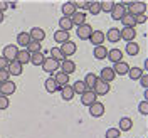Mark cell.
Returning <instances> with one entry per match:
<instances>
[{
	"mask_svg": "<svg viewBox=\"0 0 148 138\" xmlns=\"http://www.w3.org/2000/svg\"><path fill=\"white\" fill-rule=\"evenodd\" d=\"M123 5L126 7L128 5V12L130 15H133V17H136V15H145V12H147V3L145 2H123Z\"/></svg>",
	"mask_w": 148,
	"mask_h": 138,
	"instance_id": "6da1fadb",
	"label": "cell"
},
{
	"mask_svg": "<svg viewBox=\"0 0 148 138\" xmlns=\"http://www.w3.org/2000/svg\"><path fill=\"white\" fill-rule=\"evenodd\" d=\"M111 89L110 83H104V81H101L99 78H98V81H96V84H94V88H92V91L96 93V96H104V94H108Z\"/></svg>",
	"mask_w": 148,
	"mask_h": 138,
	"instance_id": "7a4b0ae2",
	"label": "cell"
},
{
	"mask_svg": "<svg viewBox=\"0 0 148 138\" xmlns=\"http://www.w3.org/2000/svg\"><path fill=\"white\" fill-rule=\"evenodd\" d=\"M125 15H126V7L123 5V2L114 3V7H113V10H111V17L114 19V20H121Z\"/></svg>",
	"mask_w": 148,
	"mask_h": 138,
	"instance_id": "3957f363",
	"label": "cell"
},
{
	"mask_svg": "<svg viewBox=\"0 0 148 138\" xmlns=\"http://www.w3.org/2000/svg\"><path fill=\"white\" fill-rule=\"evenodd\" d=\"M17 54H18V47H17V46H12V44H9V46L3 47V57H5L9 62L15 61Z\"/></svg>",
	"mask_w": 148,
	"mask_h": 138,
	"instance_id": "277c9868",
	"label": "cell"
},
{
	"mask_svg": "<svg viewBox=\"0 0 148 138\" xmlns=\"http://www.w3.org/2000/svg\"><path fill=\"white\" fill-rule=\"evenodd\" d=\"M76 34H77V37H79V39L88 41V39L91 37V34H92V27L88 24V22H86V24H83V25H79V27H77V32H76Z\"/></svg>",
	"mask_w": 148,
	"mask_h": 138,
	"instance_id": "5b68a950",
	"label": "cell"
},
{
	"mask_svg": "<svg viewBox=\"0 0 148 138\" xmlns=\"http://www.w3.org/2000/svg\"><path fill=\"white\" fill-rule=\"evenodd\" d=\"M96 93L92 91V89H88V91H84L81 94V103H83L84 106H91L92 103H96Z\"/></svg>",
	"mask_w": 148,
	"mask_h": 138,
	"instance_id": "8992f818",
	"label": "cell"
},
{
	"mask_svg": "<svg viewBox=\"0 0 148 138\" xmlns=\"http://www.w3.org/2000/svg\"><path fill=\"white\" fill-rule=\"evenodd\" d=\"M61 52H62V56L64 57H69V56H73L76 51H77V46L74 44V42H71V41H67V42H64V44H61Z\"/></svg>",
	"mask_w": 148,
	"mask_h": 138,
	"instance_id": "52a82bcc",
	"label": "cell"
},
{
	"mask_svg": "<svg viewBox=\"0 0 148 138\" xmlns=\"http://www.w3.org/2000/svg\"><path fill=\"white\" fill-rule=\"evenodd\" d=\"M59 64H61V62H57V61L52 59V57H46L44 62H42V69H44L46 73H54V71H57Z\"/></svg>",
	"mask_w": 148,
	"mask_h": 138,
	"instance_id": "ba28073f",
	"label": "cell"
},
{
	"mask_svg": "<svg viewBox=\"0 0 148 138\" xmlns=\"http://www.w3.org/2000/svg\"><path fill=\"white\" fill-rule=\"evenodd\" d=\"M89 113H91V116H94V118H101L103 115H104V104L99 101L92 103L91 106H89Z\"/></svg>",
	"mask_w": 148,
	"mask_h": 138,
	"instance_id": "9c48e42d",
	"label": "cell"
},
{
	"mask_svg": "<svg viewBox=\"0 0 148 138\" xmlns=\"http://www.w3.org/2000/svg\"><path fill=\"white\" fill-rule=\"evenodd\" d=\"M29 36H30V41H34V42H42L46 39V32H44V29H40V27H34L29 32Z\"/></svg>",
	"mask_w": 148,
	"mask_h": 138,
	"instance_id": "30bf717a",
	"label": "cell"
},
{
	"mask_svg": "<svg viewBox=\"0 0 148 138\" xmlns=\"http://www.w3.org/2000/svg\"><path fill=\"white\" fill-rule=\"evenodd\" d=\"M120 34H121V39L125 42H133L135 37H136V30L131 29V27H123V30H120Z\"/></svg>",
	"mask_w": 148,
	"mask_h": 138,
	"instance_id": "8fae6325",
	"label": "cell"
},
{
	"mask_svg": "<svg viewBox=\"0 0 148 138\" xmlns=\"http://www.w3.org/2000/svg\"><path fill=\"white\" fill-rule=\"evenodd\" d=\"M15 89H17V84L12 83V81H7V83L0 84V93H2L3 96H7V98H9L10 94H14Z\"/></svg>",
	"mask_w": 148,
	"mask_h": 138,
	"instance_id": "7c38bea8",
	"label": "cell"
},
{
	"mask_svg": "<svg viewBox=\"0 0 148 138\" xmlns=\"http://www.w3.org/2000/svg\"><path fill=\"white\" fill-rule=\"evenodd\" d=\"M104 34H103L101 30H92V34L91 37H89V41H91V44L94 47H98V46H103V42H104Z\"/></svg>",
	"mask_w": 148,
	"mask_h": 138,
	"instance_id": "4fadbf2b",
	"label": "cell"
},
{
	"mask_svg": "<svg viewBox=\"0 0 148 138\" xmlns=\"http://www.w3.org/2000/svg\"><path fill=\"white\" fill-rule=\"evenodd\" d=\"M59 66H61V73L67 74V76L76 71V64H74V61H71V59H64Z\"/></svg>",
	"mask_w": 148,
	"mask_h": 138,
	"instance_id": "5bb4252c",
	"label": "cell"
},
{
	"mask_svg": "<svg viewBox=\"0 0 148 138\" xmlns=\"http://www.w3.org/2000/svg\"><path fill=\"white\" fill-rule=\"evenodd\" d=\"M113 71H114V74H116V76H125V74H128L130 66H128V62L120 61V62H116V64H114Z\"/></svg>",
	"mask_w": 148,
	"mask_h": 138,
	"instance_id": "9a60e30c",
	"label": "cell"
},
{
	"mask_svg": "<svg viewBox=\"0 0 148 138\" xmlns=\"http://www.w3.org/2000/svg\"><path fill=\"white\" fill-rule=\"evenodd\" d=\"M114 78H116V74L113 71V67H104L101 71V76H99V79L104 81V83H111V81H114Z\"/></svg>",
	"mask_w": 148,
	"mask_h": 138,
	"instance_id": "2e32d148",
	"label": "cell"
},
{
	"mask_svg": "<svg viewBox=\"0 0 148 138\" xmlns=\"http://www.w3.org/2000/svg\"><path fill=\"white\" fill-rule=\"evenodd\" d=\"M76 12H77V9H76L74 2H66L64 5H62V17H69L71 19Z\"/></svg>",
	"mask_w": 148,
	"mask_h": 138,
	"instance_id": "e0dca14e",
	"label": "cell"
},
{
	"mask_svg": "<svg viewBox=\"0 0 148 138\" xmlns=\"http://www.w3.org/2000/svg\"><path fill=\"white\" fill-rule=\"evenodd\" d=\"M69 37H71V34L66 32V30H61V29L54 32V41L57 42V44H64V42H67V41H71Z\"/></svg>",
	"mask_w": 148,
	"mask_h": 138,
	"instance_id": "ac0fdd59",
	"label": "cell"
},
{
	"mask_svg": "<svg viewBox=\"0 0 148 138\" xmlns=\"http://www.w3.org/2000/svg\"><path fill=\"white\" fill-rule=\"evenodd\" d=\"M7 71H9L10 76H20L22 74V64L17 62V61H12V62H9Z\"/></svg>",
	"mask_w": 148,
	"mask_h": 138,
	"instance_id": "d6986e66",
	"label": "cell"
},
{
	"mask_svg": "<svg viewBox=\"0 0 148 138\" xmlns=\"http://www.w3.org/2000/svg\"><path fill=\"white\" fill-rule=\"evenodd\" d=\"M61 96H62V100H64V101H71V100L74 98L73 86H69V84L62 86V88H61Z\"/></svg>",
	"mask_w": 148,
	"mask_h": 138,
	"instance_id": "ffe728a7",
	"label": "cell"
},
{
	"mask_svg": "<svg viewBox=\"0 0 148 138\" xmlns=\"http://www.w3.org/2000/svg\"><path fill=\"white\" fill-rule=\"evenodd\" d=\"M108 59H110L111 62H120L121 59H123V52H121L120 49H111V51H108V56H106Z\"/></svg>",
	"mask_w": 148,
	"mask_h": 138,
	"instance_id": "44dd1931",
	"label": "cell"
},
{
	"mask_svg": "<svg viewBox=\"0 0 148 138\" xmlns=\"http://www.w3.org/2000/svg\"><path fill=\"white\" fill-rule=\"evenodd\" d=\"M106 39L110 41V42H113V44H116L118 41H121V34H120V29H110L108 30V34H106Z\"/></svg>",
	"mask_w": 148,
	"mask_h": 138,
	"instance_id": "7402d4cb",
	"label": "cell"
},
{
	"mask_svg": "<svg viewBox=\"0 0 148 138\" xmlns=\"http://www.w3.org/2000/svg\"><path fill=\"white\" fill-rule=\"evenodd\" d=\"M54 81L57 83L59 88H62V86H66V84H69V76L64 74V73H56L54 74Z\"/></svg>",
	"mask_w": 148,
	"mask_h": 138,
	"instance_id": "603a6c76",
	"label": "cell"
},
{
	"mask_svg": "<svg viewBox=\"0 0 148 138\" xmlns=\"http://www.w3.org/2000/svg\"><path fill=\"white\" fill-rule=\"evenodd\" d=\"M125 52L128 56H138L140 52V46L133 41V42H126V47H125Z\"/></svg>",
	"mask_w": 148,
	"mask_h": 138,
	"instance_id": "cb8c5ba5",
	"label": "cell"
},
{
	"mask_svg": "<svg viewBox=\"0 0 148 138\" xmlns=\"http://www.w3.org/2000/svg\"><path fill=\"white\" fill-rule=\"evenodd\" d=\"M44 88H46V91H47V93H51V94H52V93L61 91V88L57 86V83L54 81V78H49V79L46 81V84H44Z\"/></svg>",
	"mask_w": 148,
	"mask_h": 138,
	"instance_id": "d4e9b609",
	"label": "cell"
},
{
	"mask_svg": "<svg viewBox=\"0 0 148 138\" xmlns=\"http://www.w3.org/2000/svg\"><path fill=\"white\" fill-rule=\"evenodd\" d=\"M15 61H17V62H20L22 66L27 64L29 61H30V52H29L27 49H24V51H18V54H17V57H15Z\"/></svg>",
	"mask_w": 148,
	"mask_h": 138,
	"instance_id": "484cf974",
	"label": "cell"
},
{
	"mask_svg": "<svg viewBox=\"0 0 148 138\" xmlns=\"http://www.w3.org/2000/svg\"><path fill=\"white\" fill-rule=\"evenodd\" d=\"M74 27V24H73V20L69 17H62V19H59V29L61 30H66V32H69L71 29Z\"/></svg>",
	"mask_w": 148,
	"mask_h": 138,
	"instance_id": "4316f807",
	"label": "cell"
},
{
	"mask_svg": "<svg viewBox=\"0 0 148 138\" xmlns=\"http://www.w3.org/2000/svg\"><path fill=\"white\" fill-rule=\"evenodd\" d=\"M44 59H46V56L42 54V52H34V54H30V61L29 62L32 66H42Z\"/></svg>",
	"mask_w": 148,
	"mask_h": 138,
	"instance_id": "83f0119b",
	"label": "cell"
},
{
	"mask_svg": "<svg viewBox=\"0 0 148 138\" xmlns=\"http://www.w3.org/2000/svg\"><path fill=\"white\" fill-rule=\"evenodd\" d=\"M71 20H73L74 25H83V24H86V14L84 12H76L73 17H71Z\"/></svg>",
	"mask_w": 148,
	"mask_h": 138,
	"instance_id": "f1b7e54d",
	"label": "cell"
},
{
	"mask_svg": "<svg viewBox=\"0 0 148 138\" xmlns=\"http://www.w3.org/2000/svg\"><path fill=\"white\" fill-rule=\"evenodd\" d=\"M118 126H120V128H118L120 131H130V130L133 128V120H131V118H121Z\"/></svg>",
	"mask_w": 148,
	"mask_h": 138,
	"instance_id": "f546056e",
	"label": "cell"
},
{
	"mask_svg": "<svg viewBox=\"0 0 148 138\" xmlns=\"http://www.w3.org/2000/svg\"><path fill=\"white\" fill-rule=\"evenodd\" d=\"M96 81H98V76L92 73H88L86 74V78H84V84H86V88L88 89H92L94 88V84H96Z\"/></svg>",
	"mask_w": 148,
	"mask_h": 138,
	"instance_id": "4dcf8cb0",
	"label": "cell"
},
{
	"mask_svg": "<svg viewBox=\"0 0 148 138\" xmlns=\"http://www.w3.org/2000/svg\"><path fill=\"white\" fill-rule=\"evenodd\" d=\"M94 57L96 59H106V56H108V49L104 46H98V47H94Z\"/></svg>",
	"mask_w": 148,
	"mask_h": 138,
	"instance_id": "1f68e13d",
	"label": "cell"
},
{
	"mask_svg": "<svg viewBox=\"0 0 148 138\" xmlns=\"http://www.w3.org/2000/svg\"><path fill=\"white\" fill-rule=\"evenodd\" d=\"M121 22H123V27L135 29V25H136V20H135V17H133V15H130V14H126L125 17L121 19Z\"/></svg>",
	"mask_w": 148,
	"mask_h": 138,
	"instance_id": "d6a6232c",
	"label": "cell"
},
{
	"mask_svg": "<svg viewBox=\"0 0 148 138\" xmlns=\"http://www.w3.org/2000/svg\"><path fill=\"white\" fill-rule=\"evenodd\" d=\"M143 73H145V71H141V67H130L128 76H130V79L136 81V79H140V78H141V74H143Z\"/></svg>",
	"mask_w": 148,
	"mask_h": 138,
	"instance_id": "836d02e7",
	"label": "cell"
},
{
	"mask_svg": "<svg viewBox=\"0 0 148 138\" xmlns=\"http://www.w3.org/2000/svg\"><path fill=\"white\" fill-rule=\"evenodd\" d=\"M17 42L18 46H29V42H30V36H29V32H20L17 36Z\"/></svg>",
	"mask_w": 148,
	"mask_h": 138,
	"instance_id": "e575fe53",
	"label": "cell"
},
{
	"mask_svg": "<svg viewBox=\"0 0 148 138\" xmlns=\"http://www.w3.org/2000/svg\"><path fill=\"white\" fill-rule=\"evenodd\" d=\"M74 89V94H83L84 91H88V88H86V84H84V81H76L73 86Z\"/></svg>",
	"mask_w": 148,
	"mask_h": 138,
	"instance_id": "d590c367",
	"label": "cell"
},
{
	"mask_svg": "<svg viewBox=\"0 0 148 138\" xmlns=\"http://www.w3.org/2000/svg\"><path fill=\"white\" fill-rule=\"evenodd\" d=\"M51 57H52V59H56L57 62H59L61 59H62V61L66 59L64 56H62V52H61V49H59V47H52V49H51Z\"/></svg>",
	"mask_w": 148,
	"mask_h": 138,
	"instance_id": "8d00e7d4",
	"label": "cell"
},
{
	"mask_svg": "<svg viewBox=\"0 0 148 138\" xmlns=\"http://www.w3.org/2000/svg\"><path fill=\"white\" fill-rule=\"evenodd\" d=\"M40 49H42L40 42H34V41H30L29 46H27V51L30 52V54H34V52H40Z\"/></svg>",
	"mask_w": 148,
	"mask_h": 138,
	"instance_id": "74e56055",
	"label": "cell"
},
{
	"mask_svg": "<svg viewBox=\"0 0 148 138\" xmlns=\"http://www.w3.org/2000/svg\"><path fill=\"white\" fill-rule=\"evenodd\" d=\"M99 5H101V12H110L113 10L114 7V2H111V0H104V2H99Z\"/></svg>",
	"mask_w": 148,
	"mask_h": 138,
	"instance_id": "f35d334b",
	"label": "cell"
},
{
	"mask_svg": "<svg viewBox=\"0 0 148 138\" xmlns=\"http://www.w3.org/2000/svg\"><path fill=\"white\" fill-rule=\"evenodd\" d=\"M88 10H89V14H91V15H98V14L101 12V5H99V2H91Z\"/></svg>",
	"mask_w": 148,
	"mask_h": 138,
	"instance_id": "ab89813d",
	"label": "cell"
},
{
	"mask_svg": "<svg viewBox=\"0 0 148 138\" xmlns=\"http://www.w3.org/2000/svg\"><path fill=\"white\" fill-rule=\"evenodd\" d=\"M10 104V100L7 98V96H3V94H0V111L2 110H7Z\"/></svg>",
	"mask_w": 148,
	"mask_h": 138,
	"instance_id": "60d3db41",
	"label": "cell"
},
{
	"mask_svg": "<svg viewBox=\"0 0 148 138\" xmlns=\"http://www.w3.org/2000/svg\"><path fill=\"white\" fill-rule=\"evenodd\" d=\"M120 130L118 128H110L106 131V138H120Z\"/></svg>",
	"mask_w": 148,
	"mask_h": 138,
	"instance_id": "b9f144b4",
	"label": "cell"
},
{
	"mask_svg": "<svg viewBox=\"0 0 148 138\" xmlns=\"http://www.w3.org/2000/svg\"><path fill=\"white\" fill-rule=\"evenodd\" d=\"M7 81H10V74H9L7 69H2V71H0V84L7 83Z\"/></svg>",
	"mask_w": 148,
	"mask_h": 138,
	"instance_id": "7bdbcfd3",
	"label": "cell"
},
{
	"mask_svg": "<svg viewBox=\"0 0 148 138\" xmlns=\"http://www.w3.org/2000/svg\"><path fill=\"white\" fill-rule=\"evenodd\" d=\"M138 110H140V113H141L143 116H147V115H148V101H147V100H143V101L140 103Z\"/></svg>",
	"mask_w": 148,
	"mask_h": 138,
	"instance_id": "ee69618b",
	"label": "cell"
},
{
	"mask_svg": "<svg viewBox=\"0 0 148 138\" xmlns=\"http://www.w3.org/2000/svg\"><path fill=\"white\" fill-rule=\"evenodd\" d=\"M89 3H91V2H86V0H81V2H74L76 9H89Z\"/></svg>",
	"mask_w": 148,
	"mask_h": 138,
	"instance_id": "f6af8a7d",
	"label": "cell"
},
{
	"mask_svg": "<svg viewBox=\"0 0 148 138\" xmlns=\"http://www.w3.org/2000/svg\"><path fill=\"white\" fill-rule=\"evenodd\" d=\"M7 67H9V61L2 56V57H0V71H2V69H7Z\"/></svg>",
	"mask_w": 148,
	"mask_h": 138,
	"instance_id": "bcb514c9",
	"label": "cell"
},
{
	"mask_svg": "<svg viewBox=\"0 0 148 138\" xmlns=\"http://www.w3.org/2000/svg\"><path fill=\"white\" fill-rule=\"evenodd\" d=\"M140 81H141V86H143V88H147L148 86V74L143 73L141 74V78H140Z\"/></svg>",
	"mask_w": 148,
	"mask_h": 138,
	"instance_id": "7dc6e473",
	"label": "cell"
},
{
	"mask_svg": "<svg viewBox=\"0 0 148 138\" xmlns=\"http://www.w3.org/2000/svg\"><path fill=\"white\" fill-rule=\"evenodd\" d=\"M135 20H136V25L138 24H147V15H136Z\"/></svg>",
	"mask_w": 148,
	"mask_h": 138,
	"instance_id": "c3c4849f",
	"label": "cell"
},
{
	"mask_svg": "<svg viewBox=\"0 0 148 138\" xmlns=\"http://www.w3.org/2000/svg\"><path fill=\"white\" fill-rule=\"evenodd\" d=\"M9 7V2H0V12H5Z\"/></svg>",
	"mask_w": 148,
	"mask_h": 138,
	"instance_id": "681fc988",
	"label": "cell"
},
{
	"mask_svg": "<svg viewBox=\"0 0 148 138\" xmlns=\"http://www.w3.org/2000/svg\"><path fill=\"white\" fill-rule=\"evenodd\" d=\"M3 20V12H0V22Z\"/></svg>",
	"mask_w": 148,
	"mask_h": 138,
	"instance_id": "f907efd6",
	"label": "cell"
}]
</instances>
